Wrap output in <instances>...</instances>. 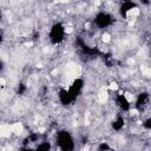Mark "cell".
<instances>
[{
  "label": "cell",
  "mask_w": 151,
  "mask_h": 151,
  "mask_svg": "<svg viewBox=\"0 0 151 151\" xmlns=\"http://www.w3.org/2000/svg\"><path fill=\"white\" fill-rule=\"evenodd\" d=\"M55 144L60 151H74L76 142L71 132L67 130H59L55 134Z\"/></svg>",
  "instance_id": "1"
},
{
  "label": "cell",
  "mask_w": 151,
  "mask_h": 151,
  "mask_svg": "<svg viewBox=\"0 0 151 151\" xmlns=\"http://www.w3.org/2000/svg\"><path fill=\"white\" fill-rule=\"evenodd\" d=\"M65 35H66V29L64 24L57 21L54 22L48 31V40L52 45H59L65 40Z\"/></svg>",
  "instance_id": "2"
},
{
  "label": "cell",
  "mask_w": 151,
  "mask_h": 151,
  "mask_svg": "<svg viewBox=\"0 0 151 151\" xmlns=\"http://www.w3.org/2000/svg\"><path fill=\"white\" fill-rule=\"evenodd\" d=\"M113 22H114V17L106 11L98 12L93 18V25L98 29H106L110 26H112Z\"/></svg>",
  "instance_id": "3"
},
{
  "label": "cell",
  "mask_w": 151,
  "mask_h": 151,
  "mask_svg": "<svg viewBox=\"0 0 151 151\" xmlns=\"http://www.w3.org/2000/svg\"><path fill=\"white\" fill-rule=\"evenodd\" d=\"M150 103V93L147 91H142L140 93L137 94L136 97V100H134V107L137 111L139 112H143L147 105Z\"/></svg>",
  "instance_id": "4"
},
{
  "label": "cell",
  "mask_w": 151,
  "mask_h": 151,
  "mask_svg": "<svg viewBox=\"0 0 151 151\" xmlns=\"http://www.w3.org/2000/svg\"><path fill=\"white\" fill-rule=\"evenodd\" d=\"M83 88H84V80H83L81 78H76V79L72 81V84L70 85V87H68L67 90H68L71 97L73 98V100L76 101V100L78 99V97L81 94Z\"/></svg>",
  "instance_id": "5"
},
{
  "label": "cell",
  "mask_w": 151,
  "mask_h": 151,
  "mask_svg": "<svg viewBox=\"0 0 151 151\" xmlns=\"http://www.w3.org/2000/svg\"><path fill=\"white\" fill-rule=\"evenodd\" d=\"M114 103H116V106L123 111V112H129L131 110V103L130 100L126 98L125 94L123 93H117L116 97H114Z\"/></svg>",
  "instance_id": "6"
},
{
  "label": "cell",
  "mask_w": 151,
  "mask_h": 151,
  "mask_svg": "<svg viewBox=\"0 0 151 151\" xmlns=\"http://www.w3.org/2000/svg\"><path fill=\"white\" fill-rule=\"evenodd\" d=\"M77 44H78L79 48L81 50V52H83V53H85L86 55H91V57H92V55H100V54H101L98 47L88 46V45H86L85 42H83L80 39H78V40H77Z\"/></svg>",
  "instance_id": "7"
},
{
  "label": "cell",
  "mask_w": 151,
  "mask_h": 151,
  "mask_svg": "<svg viewBox=\"0 0 151 151\" xmlns=\"http://www.w3.org/2000/svg\"><path fill=\"white\" fill-rule=\"evenodd\" d=\"M58 100L64 106H68L72 103H74V100L71 97L68 90H66V88H59V91H58Z\"/></svg>",
  "instance_id": "8"
},
{
  "label": "cell",
  "mask_w": 151,
  "mask_h": 151,
  "mask_svg": "<svg viewBox=\"0 0 151 151\" xmlns=\"http://www.w3.org/2000/svg\"><path fill=\"white\" fill-rule=\"evenodd\" d=\"M136 7H137V4L134 1H123L120 4V6H119V9H118L119 11V15L125 19L127 17V14L130 13V11L134 9Z\"/></svg>",
  "instance_id": "9"
},
{
  "label": "cell",
  "mask_w": 151,
  "mask_h": 151,
  "mask_svg": "<svg viewBox=\"0 0 151 151\" xmlns=\"http://www.w3.org/2000/svg\"><path fill=\"white\" fill-rule=\"evenodd\" d=\"M125 126V118L124 117H122V116H118L116 119H113L112 120V123H111V127H112V130L113 131H120V130H123V127Z\"/></svg>",
  "instance_id": "10"
},
{
  "label": "cell",
  "mask_w": 151,
  "mask_h": 151,
  "mask_svg": "<svg viewBox=\"0 0 151 151\" xmlns=\"http://www.w3.org/2000/svg\"><path fill=\"white\" fill-rule=\"evenodd\" d=\"M38 139H39V133H38V132H31V133H28V136L24 139L22 145H24V146H28L29 144H33V143L38 142Z\"/></svg>",
  "instance_id": "11"
},
{
  "label": "cell",
  "mask_w": 151,
  "mask_h": 151,
  "mask_svg": "<svg viewBox=\"0 0 151 151\" xmlns=\"http://www.w3.org/2000/svg\"><path fill=\"white\" fill-rule=\"evenodd\" d=\"M51 150H52V144L51 142H47V140L39 143L34 149V151H51Z\"/></svg>",
  "instance_id": "12"
},
{
  "label": "cell",
  "mask_w": 151,
  "mask_h": 151,
  "mask_svg": "<svg viewBox=\"0 0 151 151\" xmlns=\"http://www.w3.org/2000/svg\"><path fill=\"white\" fill-rule=\"evenodd\" d=\"M26 91H27V86H26V84H25V83H19V84L17 85L15 93H17L18 96H22V94H25V93H26Z\"/></svg>",
  "instance_id": "13"
},
{
  "label": "cell",
  "mask_w": 151,
  "mask_h": 151,
  "mask_svg": "<svg viewBox=\"0 0 151 151\" xmlns=\"http://www.w3.org/2000/svg\"><path fill=\"white\" fill-rule=\"evenodd\" d=\"M98 151H111V146L106 142H101L98 145Z\"/></svg>",
  "instance_id": "14"
},
{
  "label": "cell",
  "mask_w": 151,
  "mask_h": 151,
  "mask_svg": "<svg viewBox=\"0 0 151 151\" xmlns=\"http://www.w3.org/2000/svg\"><path fill=\"white\" fill-rule=\"evenodd\" d=\"M143 127L146 129V130H150V131H151V116L147 117V118L143 122Z\"/></svg>",
  "instance_id": "15"
},
{
  "label": "cell",
  "mask_w": 151,
  "mask_h": 151,
  "mask_svg": "<svg viewBox=\"0 0 151 151\" xmlns=\"http://www.w3.org/2000/svg\"><path fill=\"white\" fill-rule=\"evenodd\" d=\"M17 151H34V149H32V147H29V146H21V147H19Z\"/></svg>",
  "instance_id": "16"
},
{
  "label": "cell",
  "mask_w": 151,
  "mask_h": 151,
  "mask_svg": "<svg viewBox=\"0 0 151 151\" xmlns=\"http://www.w3.org/2000/svg\"><path fill=\"white\" fill-rule=\"evenodd\" d=\"M150 57H151V47H150Z\"/></svg>",
  "instance_id": "17"
}]
</instances>
